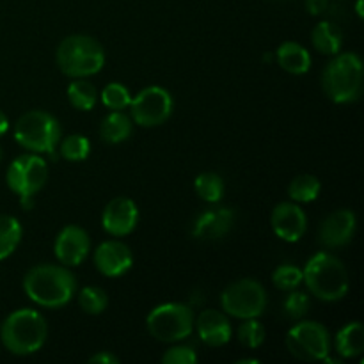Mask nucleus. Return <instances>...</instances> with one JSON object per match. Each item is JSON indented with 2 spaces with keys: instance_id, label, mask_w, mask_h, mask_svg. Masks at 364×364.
I'll list each match as a JSON object with an SVG mask.
<instances>
[{
  "instance_id": "obj_27",
  "label": "nucleus",
  "mask_w": 364,
  "mask_h": 364,
  "mask_svg": "<svg viewBox=\"0 0 364 364\" xmlns=\"http://www.w3.org/2000/svg\"><path fill=\"white\" fill-rule=\"evenodd\" d=\"M109 304L105 290L98 287H85L80 290V308L89 315H100Z\"/></svg>"
},
{
  "instance_id": "obj_17",
  "label": "nucleus",
  "mask_w": 364,
  "mask_h": 364,
  "mask_svg": "<svg viewBox=\"0 0 364 364\" xmlns=\"http://www.w3.org/2000/svg\"><path fill=\"white\" fill-rule=\"evenodd\" d=\"M199 338L208 347H223L231 340V323L226 315L217 309H205L196 320Z\"/></svg>"
},
{
  "instance_id": "obj_37",
  "label": "nucleus",
  "mask_w": 364,
  "mask_h": 364,
  "mask_svg": "<svg viewBox=\"0 0 364 364\" xmlns=\"http://www.w3.org/2000/svg\"><path fill=\"white\" fill-rule=\"evenodd\" d=\"M238 364H258V359H240Z\"/></svg>"
},
{
  "instance_id": "obj_39",
  "label": "nucleus",
  "mask_w": 364,
  "mask_h": 364,
  "mask_svg": "<svg viewBox=\"0 0 364 364\" xmlns=\"http://www.w3.org/2000/svg\"><path fill=\"white\" fill-rule=\"evenodd\" d=\"M0 160H2V151H0Z\"/></svg>"
},
{
  "instance_id": "obj_26",
  "label": "nucleus",
  "mask_w": 364,
  "mask_h": 364,
  "mask_svg": "<svg viewBox=\"0 0 364 364\" xmlns=\"http://www.w3.org/2000/svg\"><path fill=\"white\" fill-rule=\"evenodd\" d=\"M196 192L206 203H219L224 196V181L215 173H203L196 178Z\"/></svg>"
},
{
  "instance_id": "obj_14",
  "label": "nucleus",
  "mask_w": 364,
  "mask_h": 364,
  "mask_svg": "<svg viewBox=\"0 0 364 364\" xmlns=\"http://www.w3.org/2000/svg\"><path fill=\"white\" fill-rule=\"evenodd\" d=\"M139 223V210L132 199L116 198L105 206L102 215L103 230L112 237H124L135 230Z\"/></svg>"
},
{
  "instance_id": "obj_32",
  "label": "nucleus",
  "mask_w": 364,
  "mask_h": 364,
  "mask_svg": "<svg viewBox=\"0 0 364 364\" xmlns=\"http://www.w3.org/2000/svg\"><path fill=\"white\" fill-rule=\"evenodd\" d=\"M309 309V299L308 295L302 294V291H294L284 299V313H287L288 318L291 320H301L302 316L308 313Z\"/></svg>"
},
{
  "instance_id": "obj_28",
  "label": "nucleus",
  "mask_w": 364,
  "mask_h": 364,
  "mask_svg": "<svg viewBox=\"0 0 364 364\" xmlns=\"http://www.w3.org/2000/svg\"><path fill=\"white\" fill-rule=\"evenodd\" d=\"M89 151H91V144L84 135H70L60 144V155L70 162H82L87 159Z\"/></svg>"
},
{
  "instance_id": "obj_10",
  "label": "nucleus",
  "mask_w": 364,
  "mask_h": 364,
  "mask_svg": "<svg viewBox=\"0 0 364 364\" xmlns=\"http://www.w3.org/2000/svg\"><path fill=\"white\" fill-rule=\"evenodd\" d=\"M46 178L48 166L38 153L18 156L7 169V185L20 198L38 194L46 183Z\"/></svg>"
},
{
  "instance_id": "obj_30",
  "label": "nucleus",
  "mask_w": 364,
  "mask_h": 364,
  "mask_svg": "<svg viewBox=\"0 0 364 364\" xmlns=\"http://www.w3.org/2000/svg\"><path fill=\"white\" fill-rule=\"evenodd\" d=\"M103 105L109 107L110 110H123L128 109L132 103V95L124 85L121 84H109L102 92Z\"/></svg>"
},
{
  "instance_id": "obj_20",
  "label": "nucleus",
  "mask_w": 364,
  "mask_h": 364,
  "mask_svg": "<svg viewBox=\"0 0 364 364\" xmlns=\"http://www.w3.org/2000/svg\"><path fill=\"white\" fill-rule=\"evenodd\" d=\"M364 350V329L359 322L347 323L336 334V352L345 359L361 355Z\"/></svg>"
},
{
  "instance_id": "obj_12",
  "label": "nucleus",
  "mask_w": 364,
  "mask_h": 364,
  "mask_svg": "<svg viewBox=\"0 0 364 364\" xmlns=\"http://www.w3.org/2000/svg\"><path fill=\"white\" fill-rule=\"evenodd\" d=\"M91 240L85 230L78 226H66L55 238L53 251L57 259L66 267H77L87 258Z\"/></svg>"
},
{
  "instance_id": "obj_31",
  "label": "nucleus",
  "mask_w": 364,
  "mask_h": 364,
  "mask_svg": "<svg viewBox=\"0 0 364 364\" xmlns=\"http://www.w3.org/2000/svg\"><path fill=\"white\" fill-rule=\"evenodd\" d=\"M272 283L283 291H291L302 283V270L294 265L277 267L272 274Z\"/></svg>"
},
{
  "instance_id": "obj_24",
  "label": "nucleus",
  "mask_w": 364,
  "mask_h": 364,
  "mask_svg": "<svg viewBox=\"0 0 364 364\" xmlns=\"http://www.w3.org/2000/svg\"><path fill=\"white\" fill-rule=\"evenodd\" d=\"M320 180L313 174H301V176L294 178L291 183L288 185V196L294 199L295 203H311L318 198L320 194Z\"/></svg>"
},
{
  "instance_id": "obj_35",
  "label": "nucleus",
  "mask_w": 364,
  "mask_h": 364,
  "mask_svg": "<svg viewBox=\"0 0 364 364\" xmlns=\"http://www.w3.org/2000/svg\"><path fill=\"white\" fill-rule=\"evenodd\" d=\"M329 6V0H306V9L311 14H322Z\"/></svg>"
},
{
  "instance_id": "obj_34",
  "label": "nucleus",
  "mask_w": 364,
  "mask_h": 364,
  "mask_svg": "<svg viewBox=\"0 0 364 364\" xmlns=\"http://www.w3.org/2000/svg\"><path fill=\"white\" fill-rule=\"evenodd\" d=\"M89 363L91 364H117L119 363V359L116 358V355H112V354H109V352H98V354H95V355H91V358H89Z\"/></svg>"
},
{
  "instance_id": "obj_23",
  "label": "nucleus",
  "mask_w": 364,
  "mask_h": 364,
  "mask_svg": "<svg viewBox=\"0 0 364 364\" xmlns=\"http://www.w3.org/2000/svg\"><path fill=\"white\" fill-rule=\"evenodd\" d=\"M21 240V224L16 217L0 215V259L14 252Z\"/></svg>"
},
{
  "instance_id": "obj_6",
  "label": "nucleus",
  "mask_w": 364,
  "mask_h": 364,
  "mask_svg": "<svg viewBox=\"0 0 364 364\" xmlns=\"http://www.w3.org/2000/svg\"><path fill=\"white\" fill-rule=\"evenodd\" d=\"M14 139L28 151L53 153L60 141L59 121L48 112L31 110L14 124Z\"/></svg>"
},
{
  "instance_id": "obj_7",
  "label": "nucleus",
  "mask_w": 364,
  "mask_h": 364,
  "mask_svg": "<svg viewBox=\"0 0 364 364\" xmlns=\"http://www.w3.org/2000/svg\"><path fill=\"white\" fill-rule=\"evenodd\" d=\"M148 333L164 343H174L191 336L194 329V311L191 306L167 302L153 309L146 318Z\"/></svg>"
},
{
  "instance_id": "obj_22",
  "label": "nucleus",
  "mask_w": 364,
  "mask_h": 364,
  "mask_svg": "<svg viewBox=\"0 0 364 364\" xmlns=\"http://www.w3.org/2000/svg\"><path fill=\"white\" fill-rule=\"evenodd\" d=\"M311 41L320 53L336 55L341 48V32L331 21H320L311 32Z\"/></svg>"
},
{
  "instance_id": "obj_19",
  "label": "nucleus",
  "mask_w": 364,
  "mask_h": 364,
  "mask_svg": "<svg viewBox=\"0 0 364 364\" xmlns=\"http://www.w3.org/2000/svg\"><path fill=\"white\" fill-rule=\"evenodd\" d=\"M277 63L284 71L291 75H304L311 68V57L302 45L294 41H287L277 48Z\"/></svg>"
},
{
  "instance_id": "obj_21",
  "label": "nucleus",
  "mask_w": 364,
  "mask_h": 364,
  "mask_svg": "<svg viewBox=\"0 0 364 364\" xmlns=\"http://www.w3.org/2000/svg\"><path fill=\"white\" fill-rule=\"evenodd\" d=\"M132 135V121L127 114L121 110H112L109 116L103 117L100 124V137L109 144H117V142L127 141Z\"/></svg>"
},
{
  "instance_id": "obj_9",
  "label": "nucleus",
  "mask_w": 364,
  "mask_h": 364,
  "mask_svg": "<svg viewBox=\"0 0 364 364\" xmlns=\"http://www.w3.org/2000/svg\"><path fill=\"white\" fill-rule=\"evenodd\" d=\"M287 347L301 361H323L331 352V338L318 322H299L288 331Z\"/></svg>"
},
{
  "instance_id": "obj_18",
  "label": "nucleus",
  "mask_w": 364,
  "mask_h": 364,
  "mask_svg": "<svg viewBox=\"0 0 364 364\" xmlns=\"http://www.w3.org/2000/svg\"><path fill=\"white\" fill-rule=\"evenodd\" d=\"M233 219L235 213L228 208L206 210L196 220L192 235L196 238H203V240H217V238H223L226 237L228 231L233 226Z\"/></svg>"
},
{
  "instance_id": "obj_8",
  "label": "nucleus",
  "mask_w": 364,
  "mask_h": 364,
  "mask_svg": "<svg viewBox=\"0 0 364 364\" xmlns=\"http://www.w3.org/2000/svg\"><path fill=\"white\" fill-rule=\"evenodd\" d=\"M223 309L235 318H258L265 313L267 291L255 279H240L230 284L220 295Z\"/></svg>"
},
{
  "instance_id": "obj_16",
  "label": "nucleus",
  "mask_w": 364,
  "mask_h": 364,
  "mask_svg": "<svg viewBox=\"0 0 364 364\" xmlns=\"http://www.w3.org/2000/svg\"><path fill=\"white\" fill-rule=\"evenodd\" d=\"M355 213L350 210H336L323 220L320 228V242L326 247H343L354 238Z\"/></svg>"
},
{
  "instance_id": "obj_36",
  "label": "nucleus",
  "mask_w": 364,
  "mask_h": 364,
  "mask_svg": "<svg viewBox=\"0 0 364 364\" xmlns=\"http://www.w3.org/2000/svg\"><path fill=\"white\" fill-rule=\"evenodd\" d=\"M7 128H9V121H7L6 114H4L2 110H0V137H2V135L6 134Z\"/></svg>"
},
{
  "instance_id": "obj_29",
  "label": "nucleus",
  "mask_w": 364,
  "mask_h": 364,
  "mask_svg": "<svg viewBox=\"0 0 364 364\" xmlns=\"http://www.w3.org/2000/svg\"><path fill=\"white\" fill-rule=\"evenodd\" d=\"M238 340L244 347L258 348L265 341V327L256 318H247L238 327Z\"/></svg>"
},
{
  "instance_id": "obj_3",
  "label": "nucleus",
  "mask_w": 364,
  "mask_h": 364,
  "mask_svg": "<svg viewBox=\"0 0 364 364\" xmlns=\"http://www.w3.org/2000/svg\"><path fill=\"white\" fill-rule=\"evenodd\" d=\"M302 281L315 297L326 302L340 301L348 291V274L343 263L333 255L318 252L302 270Z\"/></svg>"
},
{
  "instance_id": "obj_1",
  "label": "nucleus",
  "mask_w": 364,
  "mask_h": 364,
  "mask_svg": "<svg viewBox=\"0 0 364 364\" xmlns=\"http://www.w3.org/2000/svg\"><path fill=\"white\" fill-rule=\"evenodd\" d=\"M23 290L38 306L57 309L71 301L77 290V281L66 267L38 265L25 276Z\"/></svg>"
},
{
  "instance_id": "obj_13",
  "label": "nucleus",
  "mask_w": 364,
  "mask_h": 364,
  "mask_svg": "<svg viewBox=\"0 0 364 364\" xmlns=\"http://www.w3.org/2000/svg\"><path fill=\"white\" fill-rule=\"evenodd\" d=\"M272 230L281 240L284 242H299L306 233L308 228V217L304 210L295 203H279L274 208L270 217Z\"/></svg>"
},
{
  "instance_id": "obj_5",
  "label": "nucleus",
  "mask_w": 364,
  "mask_h": 364,
  "mask_svg": "<svg viewBox=\"0 0 364 364\" xmlns=\"http://www.w3.org/2000/svg\"><path fill=\"white\" fill-rule=\"evenodd\" d=\"M322 87L334 103H350L363 91V63L355 53H340L326 66Z\"/></svg>"
},
{
  "instance_id": "obj_15",
  "label": "nucleus",
  "mask_w": 364,
  "mask_h": 364,
  "mask_svg": "<svg viewBox=\"0 0 364 364\" xmlns=\"http://www.w3.org/2000/svg\"><path fill=\"white\" fill-rule=\"evenodd\" d=\"M132 263H134V255L123 242H103L95 251L96 269L107 277L123 276L132 269Z\"/></svg>"
},
{
  "instance_id": "obj_25",
  "label": "nucleus",
  "mask_w": 364,
  "mask_h": 364,
  "mask_svg": "<svg viewBox=\"0 0 364 364\" xmlns=\"http://www.w3.org/2000/svg\"><path fill=\"white\" fill-rule=\"evenodd\" d=\"M96 98H98V92H96L95 84L84 78L73 80L68 87V100L78 110H91L96 105Z\"/></svg>"
},
{
  "instance_id": "obj_11",
  "label": "nucleus",
  "mask_w": 364,
  "mask_h": 364,
  "mask_svg": "<svg viewBox=\"0 0 364 364\" xmlns=\"http://www.w3.org/2000/svg\"><path fill=\"white\" fill-rule=\"evenodd\" d=\"M130 110L134 121L141 127H159L169 119L173 112V98L167 89L151 85L132 98Z\"/></svg>"
},
{
  "instance_id": "obj_2",
  "label": "nucleus",
  "mask_w": 364,
  "mask_h": 364,
  "mask_svg": "<svg viewBox=\"0 0 364 364\" xmlns=\"http://www.w3.org/2000/svg\"><path fill=\"white\" fill-rule=\"evenodd\" d=\"M48 334V326L41 313L34 309H18L4 322L0 336L11 354L28 355L41 350Z\"/></svg>"
},
{
  "instance_id": "obj_38",
  "label": "nucleus",
  "mask_w": 364,
  "mask_h": 364,
  "mask_svg": "<svg viewBox=\"0 0 364 364\" xmlns=\"http://www.w3.org/2000/svg\"><path fill=\"white\" fill-rule=\"evenodd\" d=\"M358 14L359 18H363V0H358Z\"/></svg>"
},
{
  "instance_id": "obj_33",
  "label": "nucleus",
  "mask_w": 364,
  "mask_h": 364,
  "mask_svg": "<svg viewBox=\"0 0 364 364\" xmlns=\"http://www.w3.org/2000/svg\"><path fill=\"white\" fill-rule=\"evenodd\" d=\"M164 364H194L198 363V355L191 347H173L162 355Z\"/></svg>"
},
{
  "instance_id": "obj_4",
  "label": "nucleus",
  "mask_w": 364,
  "mask_h": 364,
  "mask_svg": "<svg viewBox=\"0 0 364 364\" xmlns=\"http://www.w3.org/2000/svg\"><path fill=\"white\" fill-rule=\"evenodd\" d=\"M103 64H105V52L91 36H70L63 39L57 48V66L68 77H91L102 70Z\"/></svg>"
}]
</instances>
